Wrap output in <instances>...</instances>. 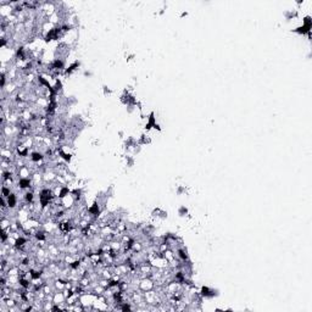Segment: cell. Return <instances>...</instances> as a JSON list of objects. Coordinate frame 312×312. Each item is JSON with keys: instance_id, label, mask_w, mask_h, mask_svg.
I'll return each instance as SVG.
<instances>
[{"instance_id": "cell-3", "label": "cell", "mask_w": 312, "mask_h": 312, "mask_svg": "<svg viewBox=\"0 0 312 312\" xmlns=\"http://www.w3.org/2000/svg\"><path fill=\"white\" fill-rule=\"evenodd\" d=\"M43 158H44V156L41 152H32V155H31V160L33 162H39V161L43 160Z\"/></svg>"}, {"instance_id": "cell-1", "label": "cell", "mask_w": 312, "mask_h": 312, "mask_svg": "<svg viewBox=\"0 0 312 312\" xmlns=\"http://www.w3.org/2000/svg\"><path fill=\"white\" fill-rule=\"evenodd\" d=\"M18 186H20V189L29 188V186H31V181H29V178H26V177L20 178V181H18Z\"/></svg>"}, {"instance_id": "cell-2", "label": "cell", "mask_w": 312, "mask_h": 312, "mask_svg": "<svg viewBox=\"0 0 312 312\" xmlns=\"http://www.w3.org/2000/svg\"><path fill=\"white\" fill-rule=\"evenodd\" d=\"M16 204H17V198H16L15 194L11 193L10 195L8 196V206L10 207V209H13V207L16 206Z\"/></svg>"}, {"instance_id": "cell-5", "label": "cell", "mask_w": 312, "mask_h": 312, "mask_svg": "<svg viewBox=\"0 0 312 312\" xmlns=\"http://www.w3.org/2000/svg\"><path fill=\"white\" fill-rule=\"evenodd\" d=\"M1 193H3V198H8L10 195V189L8 188V186H3V189H1Z\"/></svg>"}, {"instance_id": "cell-4", "label": "cell", "mask_w": 312, "mask_h": 312, "mask_svg": "<svg viewBox=\"0 0 312 312\" xmlns=\"http://www.w3.org/2000/svg\"><path fill=\"white\" fill-rule=\"evenodd\" d=\"M33 198H34V195H33V193L31 191H28V193H26V195H25V200H26V203L27 204H31L32 201H33Z\"/></svg>"}]
</instances>
